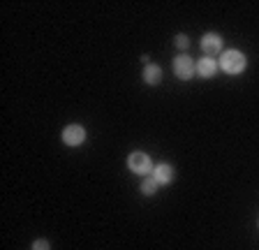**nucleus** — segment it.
Returning a JSON list of instances; mask_svg holds the SVG:
<instances>
[{"instance_id": "f257e3e1", "label": "nucleus", "mask_w": 259, "mask_h": 250, "mask_svg": "<svg viewBox=\"0 0 259 250\" xmlns=\"http://www.w3.org/2000/svg\"><path fill=\"white\" fill-rule=\"evenodd\" d=\"M218 67H220L225 74H241V72H245V67H248V58H245V54L238 49H227L220 54V60H218Z\"/></svg>"}, {"instance_id": "f03ea898", "label": "nucleus", "mask_w": 259, "mask_h": 250, "mask_svg": "<svg viewBox=\"0 0 259 250\" xmlns=\"http://www.w3.org/2000/svg\"><path fill=\"white\" fill-rule=\"evenodd\" d=\"M153 160H151V155H146L144 151H132L127 155V169L132 172V174H137V176H148V174H153Z\"/></svg>"}, {"instance_id": "7ed1b4c3", "label": "nucleus", "mask_w": 259, "mask_h": 250, "mask_svg": "<svg viewBox=\"0 0 259 250\" xmlns=\"http://www.w3.org/2000/svg\"><path fill=\"white\" fill-rule=\"evenodd\" d=\"M171 70L181 81H190V79L197 74V63H194L188 54H178L176 58L171 60Z\"/></svg>"}, {"instance_id": "20e7f679", "label": "nucleus", "mask_w": 259, "mask_h": 250, "mask_svg": "<svg viewBox=\"0 0 259 250\" xmlns=\"http://www.w3.org/2000/svg\"><path fill=\"white\" fill-rule=\"evenodd\" d=\"M60 139H63L65 146H81V144L86 142V128L79 123H72V125H65L63 128V135H60Z\"/></svg>"}, {"instance_id": "39448f33", "label": "nucleus", "mask_w": 259, "mask_h": 250, "mask_svg": "<svg viewBox=\"0 0 259 250\" xmlns=\"http://www.w3.org/2000/svg\"><path fill=\"white\" fill-rule=\"evenodd\" d=\"M201 49H204V54L208 56V58H213L215 54H220L222 51V35L206 33L204 37H201Z\"/></svg>"}, {"instance_id": "423d86ee", "label": "nucleus", "mask_w": 259, "mask_h": 250, "mask_svg": "<svg viewBox=\"0 0 259 250\" xmlns=\"http://www.w3.org/2000/svg\"><path fill=\"white\" fill-rule=\"evenodd\" d=\"M141 76H144V84H148V86H160L164 72H162L160 65H155V63H148V65H144V72H141Z\"/></svg>"}, {"instance_id": "0eeeda50", "label": "nucleus", "mask_w": 259, "mask_h": 250, "mask_svg": "<svg viewBox=\"0 0 259 250\" xmlns=\"http://www.w3.org/2000/svg\"><path fill=\"white\" fill-rule=\"evenodd\" d=\"M151 176L160 185H169L174 181V167L169 162H160V164H155V167H153V174Z\"/></svg>"}, {"instance_id": "6e6552de", "label": "nucleus", "mask_w": 259, "mask_h": 250, "mask_svg": "<svg viewBox=\"0 0 259 250\" xmlns=\"http://www.w3.org/2000/svg\"><path fill=\"white\" fill-rule=\"evenodd\" d=\"M218 70H220V67H218V60L215 58L204 56L201 60H197V74H199L201 79H210V76H215Z\"/></svg>"}, {"instance_id": "1a4fd4ad", "label": "nucleus", "mask_w": 259, "mask_h": 250, "mask_svg": "<svg viewBox=\"0 0 259 250\" xmlns=\"http://www.w3.org/2000/svg\"><path fill=\"white\" fill-rule=\"evenodd\" d=\"M157 188H160V183H157L153 176H146L144 181H141V195H146V197H151V195H155L157 192Z\"/></svg>"}, {"instance_id": "9d476101", "label": "nucleus", "mask_w": 259, "mask_h": 250, "mask_svg": "<svg viewBox=\"0 0 259 250\" xmlns=\"http://www.w3.org/2000/svg\"><path fill=\"white\" fill-rule=\"evenodd\" d=\"M174 44H176V49L183 51V49H188V47H190V37L181 33V35H176V37H174Z\"/></svg>"}, {"instance_id": "9b49d317", "label": "nucleus", "mask_w": 259, "mask_h": 250, "mask_svg": "<svg viewBox=\"0 0 259 250\" xmlns=\"http://www.w3.org/2000/svg\"><path fill=\"white\" fill-rule=\"evenodd\" d=\"M32 250H51V243L47 239H37L32 241Z\"/></svg>"}]
</instances>
